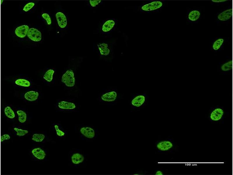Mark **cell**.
I'll list each match as a JSON object with an SVG mask.
<instances>
[{"instance_id":"6da1fadb","label":"cell","mask_w":233,"mask_h":175,"mask_svg":"<svg viewBox=\"0 0 233 175\" xmlns=\"http://www.w3.org/2000/svg\"><path fill=\"white\" fill-rule=\"evenodd\" d=\"M75 132L79 135L82 140L92 141L96 139L98 136V129L95 126L84 124H77L74 127Z\"/></svg>"},{"instance_id":"7a4b0ae2","label":"cell","mask_w":233,"mask_h":175,"mask_svg":"<svg viewBox=\"0 0 233 175\" xmlns=\"http://www.w3.org/2000/svg\"><path fill=\"white\" fill-rule=\"evenodd\" d=\"M88 155L80 150L73 148L69 154L70 164L72 168H78L84 167L86 164Z\"/></svg>"},{"instance_id":"3957f363","label":"cell","mask_w":233,"mask_h":175,"mask_svg":"<svg viewBox=\"0 0 233 175\" xmlns=\"http://www.w3.org/2000/svg\"><path fill=\"white\" fill-rule=\"evenodd\" d=\"M165 3L163 0H149L140 6L139 10L141 12L147 13L158 12L163 8Z\"/></svg>"},{"instance_id":"277c9868","label":"cell","mask_w":233,"mask_h":175,"mask_svg":"<svg viewBox=\"0 0 233 175\" xmlns=\"http://www.w3.org/2000/svg\"><path fill=\"white\" fill-rule=\"evenodd\" d=\"M130 105L131 108L139 109L145 106L149 102V96L146 93L131 94Z\"/></svg>"},{"instance_id":"5b68a950","label":"cell","mask_w":233,"mask_h":175,"mask_svg":"<svg viewBox=\"0 0 233 175\" xmlns=\"http://www.w3.org/2000/svg\"><path fill=\"white\" fill-rule=\"evenodd\" d=\"M117 20L114 18L103 20L100 24L99 30L103 34L108 35L114 31L116 28Z\"/></svg>"},{"instance_id":"8992f818","label":"cell","mask_w":233,"mask_h":175,"mask_svg":"<svg viewBox=\"0 0 233 175\" xmlns=\"http://www.w3.org/2000/svg\"><path fill=\"white\" fill-rule=\"evenodd\" d=\"M96 50L99 55L103 58L111 57L112 54V45L106 42L103 41L97 44Z\"/></svg>"},{"instance_id":"52a82bcc","label":"cell","mask_w":233,"mask_h":175,"mask_svg":"<svg viewBox=\"0 0 233 175\" xmlns=\"http://www.w3.org/2000/svg\"><path fill=\"white\" fill-rule=\"evenodd\" d=\"M61 81L67 87H73L76 83L75 70L74 69L70 68L67 70L62 75Z\"/></svg>"},{"instance_id":"ba28073f","label":"cell","mask_w":233,"mask_h":175,"mask_svg":"<svg viewBox=\"0 0 233 175\" xmlns=\"http://www.w3.org/2000/svg\"><path fill=\"white\" fill-rule=\"evenodd\" d=\"M119 97L118 91L113 89L102 93L100 97V99L103 102L112 103L116 102Z\"/></svg>"},{"instance_id":"9c48e42d","label":"cell","mask_w":233,"mask_h":175,"mask_svg":"<svg viewBox=\"0 0 233 175\" xmlns=\"http://www.w3.org/2000/svg\"><path fill=\"white\" fill-rule=\"evenodd\" d=\"M57 106L61 110L72 112L75 111L78 108L77 104L73 101H61L57 103Z\"/></svg>"},{"instance_id":"30bf717a","label":"cell","mask_w":233,"mask_h":175,"mask_svg":"<svg viewBox=\"0 0 233 175\" xmlns=\"http://www.w3.org/2000/svg\"><path fill=\"white\" fill-rule=\"evenodd\" d=\"M209 115L210 119L212 120L217 121L220 120L224 115L223 108L218 106L212 107Z\"/></svg>"},{"instance_id":"8fae6325","label":"cell","mask_w":233,"mask_h":175,"mask_svg":"<svg viewBox=\"0 0 233 175\" xmlns=\"http://www.w3.org/2000/svg\"><path fill=\"white\" fill-rule=\"evenodd\" d=\"M28 37L32 40L35 41H39L41 40V33L38 29L34 28L30 29L28 32Z\"/></svg>"},{"instance_id":"7c38bea8","label":"cell","mask_w":233,"mask_h":175,"mask_svg":"<svg viewBox=\"0 0 233 175\" xmlns=\"http://www.w3.org/2000/svg\"><path fill=\"white\" fill-rule=\"evenodd\" d=\"M56 17L59 27L62 29L66 28L68 24V20L65 15L59 12L57 13Z\"/></svg>"},{"instance_id":"4fadbf2b","label":"cell","mask_w":233,"mask_h":175,"mask_svg":"<svg viewBox=\"0 0 233 175\" xmlns=\"http://www.w3.org/2000/svg\"><path fill=\"white\" fill-rule=\"evenodd\" d=\"M173 144L169 141L164 140L158 142L156 144V148L160 151L169 150L173 147Z\"/></svg>"},{"instance_id":"5bb4252c","label":"cell","mask_w":233,"mask_h":175,"mask_svg":"<svg viewBox=\"0 0 233 175\" xmlns=\"http://www.w3.org/2000/svg\"><path fill=\"white\" fill-rule=\"evenodd\" d=\"M29 29V27L27 25H24L20 26L16 29L15 31V34L19 37L24 38L27 34Z\"/></svg>"},{"instance_id":"9a60e30c","label":"cell","mask_w":233,"mask_h":175,"mask_svg":"<svg viewBox=\"0 0 233 175\" xmlns=\"http://www.w3.org/2000/svg\"><path fill=\"white\" fill-rule=\"evenodd\" d=\"M232 15V9L230 8L220 13L218 16V20L221 21H225L230 19Z\"/></svg>"},{"instance_id":"2e32d148","label":"cell","mask_w":233,"mask_h":175,"mask_svg":"<svg viewBox=\"0 0 233 175\" xmlns=\"http://www.w3.org/2000/svg\"><path fill=\"white\" fill-rule=\"evenodd\" d=\"M31 153L35 158L40 160L43 159L46 156V153L44 151L40 148L33 149Z\"/></svg>"},{"instance_id":"e0dca14e","label":"cell","mask_w":233,"mask_h":175,"mask_svg":"<svg viewBox=\"0 0 233 175\" xmlns=\"http://www.w3.org/2000/svg\"><path fill=\"white\" fill-rule=\"evenodd\" d=\"M39 93L34 91H29L26 92L24 95L25 99L29 101H34L38 99Z\"/></svg>"},{"instance_id":"ac0fdd59","label":"cell","mask_w":233,"mask_h":175,"mask_svg":"<svg viewBox=\"0 0 233 175\" xmlns=\"http://www.w3.org/2000/svg\"><path fill=\"white\" fill-rule=\"evenodd\" d=\"M201 15L200 12L198 10L190 11L188 15V20L191 22H195L199 19Z\"/></svg>"},{"instance_id":"d6986e66","label":"cell","mask_w":233,"mask_h":175,"mask_svg":"<svg viewBox=\"0 0 233 175\" xmlns=\"http://www.w3.org/2000/svg\"><path fill=\"white\" fill-rule=\"evenodd\" d=\"M232 68V61L230 60L222 64L220 66V69L222 73L228 72Z\"/></svg>"},{"instance_id":"ffe728a7","label":"cell","mask_w":233,"mask_h":175,"mask_svg":"<svg viewBox=\"0 0 233 175\" xmlns=\"http://www.w3.org/2000/svg\"><path fill=\"white\" fill-rule=\"evenodd\" d=\"M89 7L91 8H96L103 4V1L101 0H89L87 1Z\"/></svg>"},{"instance_id":"44dd1931","label":"cell","mask_w":233,"mask_h":175,"mask_svg":"<svg viewBox=\"0 0 233 175\" xmlns=\"http://www.w3.org/2000/svg\"><path fill=\"white\" fill-rule=\"evenodd\" d=\"M15 83L19 86L28 87L31 85L30 82L24 78H19L15 80Z\"/></svg>"},{"instance_id":"7402d4cb","label":"cell","mask_w":233,"mask_h":175,"mask_svg":"<svg viewBox=\"0 0 233 175\" xmlns=\"http://www.w3.org/2000/svg\"><path fill=\"white\" fill-rule=\"evenodd\" d=\"M54 71L52 69L48 70L45 73L43 76V78L48 82H51L53 78Z\"/></svg>"},{"instance_id":"603a6c76","label":"cell","mask_w":233,"mask_h":175,"mask_svg":"<svg viewBox=\"0 0 233 175\" xmlns=\"http://www.w3.org/2000/svg\"><path fill=\"white\" fill-rule=\"evenodd\" d=\"M4 112L6 116L10 119H13L15 117V113L9 106H7L4 109Z\"/></svg>"},{"instance_id":"cb8c5ba5","label":"cell","mask_w":233,"mask_h":175,"mask_svg":"<svg viewBox=\"0 0 233 175\" xmlns=\"http://www.w3.org/2000/svg\"><path fill=\"white\" fill-rule=\"evenodd\" d=\"M17 113L20 122L23 123L25 122L27 118V115L26 113L24 111L21 110L17 111Z\"/></svg>"},{"instance_id":"d4e9b609","label":"cell","mask_w":233,"mask_h":175,"mask_svg":"<svg viewBox=\"0 0 233 175\" xmlns=\"http://www.w3.org/2000/svg\"><path fill=\"white\" fill-rule=\"evenodd\" d=\"M45 137V136L43 134H35L33 135L32 139L34 141L40 142L43 141Z\"/></svg>"},{"instance_id":"484cf974","label":"cell","mask_w":233,"mask_h":175,"mask_svg":"<svg viewBox=\"0 0 233 175\" xmlns=\"http://www.w3.org/2000/svg\"><path fill=\"white\" fill-rule=\"evenodd\" d=\"M224 39L220 38L217 39L213 43L212 46L213 49L215 50L219 49L224 42Z\"/></svg>"},{"instance_id":"4316f807","label":"cell","mask_w":233,"mask_h":175,"mask_svg":"<svg viewBox=\"0 0 233 175\" xmlns=\"http://www.w3.org/2000/svg\"><path fill=\"white\" fill-rule=\"evenodd\" d=\"M54 127L56 130L57 135L60 137L64 136L66 134V132L61 129H60L58 125H55Z\"/></svg>"},{"instance_id":"83f0119b","label":"cell","mask_w":233,"mask_h":175,"mask_svg":"<svg viewBox=\"0 0 233 175\" xmlns=\"http://www.w3.org/2000/svg\"><path fill=\"white\" fill-rule=\"evenodd\" d=\"M14 130L17 132V135L19 136H23L28 133V130L15 127Z\"/></svg>"},{"instance_id":"f1b7e54d","label":"cell","mask_w":233,"mask_h":175,"mask_svg":"<svg viewBox=\"0 0 233 175\" xmlns=\"http://www.w3.org/2000/svg\"><path fill=\"white\" fill-rule=\"evenodd\" d=\"M34 5V4L33 3H29L24 6L23 10L25 11H27L31 9L33 6Z\"/></svg>"},{"instance_id":"f546056e","label":"cell","mask_w":233,"mask_h":175,"mask_svg":"<svg viewBox=\"0 0 233 175\" xmlns=\"http://www.w3.org/2000/svg\"><path fill=\"white\" fill-rule=\"evenodd\" d=\"M42 16L46 20L48 25H50L51 24V19L48 14L46 13H43L42 15Z\"/></svg>"},{"instance_id":"4dcf8cb0","label":"cell","mask_w":233,"mask_h":175,"mask_svg":"<svg viewBox=\"0 0 233 175\" xmlns=\"http://www.w3.org/2000/svg\"><path fill=\"white\" fill-rule=\"evenodd\" d=\"M10 136L8 134H4L1 136V141L3 142L4 141L8 140L10 138Z\"/></svg>"},{"instance_id":"1f68e13d","label":"cell","mask_w":233,"mask_h":175,"mask_svg":"<svg viewBox=\"0 0 233 175\" xmlns=\"http://www.w3.org/2000/svg\"><path fill=\"white\" fill-rule=\"evenodd\" d=\"M212 1L214 2L219 3V2H225L226 1L224 0H212Z\"/></svg>"},{"instance_id":"d6a6232c","label":"cell","mask_w":233,"mask_h":175,"mask_svg":"<svg viewBox=\"0 0 233 175\" xmlns=\"http://www.w3.org/2000/svg\"><path fill=\"white\" fill-rule=\"evenodd\" d=\"M155 174L156 175H163V173L160 171H158L156 172Z\"/></svg>"},{"instance_id":"836d02e7","label":"cell","mask_w":233,"mask_h":175,"mask_svg":"<svg viewBox=\"0 0 233 175\" xmlns=\"http://www.w3.org/2000/svg\"><path fill=\"white\" fill-rule=\"evenodd\" d=\"M1 4L2 3V2H3V0H1Z\"/></svg>"}]
</instances>
